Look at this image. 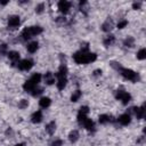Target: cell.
I'll return each mask as SVG.
<instances>
[{
    "label": "cell",
    "mask_w": 146,
    "mask_h": 146,
    "mask_svg": "<svg viewBox=\"0 0 146 146\" xmlns=\"http://www.w3.org/2000/svg\"><path fill=\"white\" fill-rule=\"evenodd\" d=\"M66 75H67V67H66L65 64H62V65L59 66V70H58L57 74H56L57 80H58V79H67Z\"/></svg>",
    "instance_id": "cell-9"
},
{
    "label": "cell",
    "mask_w": 146,
    "mask_h": 146,
    "mask_svg": "<svg viewBox=\"0 0 146 146\" xmlns=\"http://www.w3.org/2000/svg\"><path fill=\"white\" fill-rule=\"evenodd\" d=\"M127 25H128V21L123 19V21H121V22L117 23V29H123V27H125Z\"/></svg>",
    "instance_id": "cell-30"
},
{
    "label": "cell",
    "mask_w": 146,
    "mask_h": 146,
    "mask_svg": "<svg viewBox=\"0 0 146 146\" xmlns=\"http://www.w3.org/2000/svg\"><path fill=\"white\" fill-rule=\"evenodd\" d=\"M80 125H83L87 130H89V131H91V130H94V128H95V123H94V121L91 120V119H89V117H87Z\"/></svg>",
    "instance_id": "cell-12"
},
{
    "label": "cell",
    "mask_w": 146,
    "mask_h": 146,
    "mask_svg": "<svg viewBox=\"0 0 146 146\" xmlns=\"http://www.w3.org/2000/svg\"><path fill=\"white\" fill-rule=\"evenodd\" d=\"M43 78H44V82L47 84H52L55 82V76H54V74L51 72H47Z\"/></svg>",
    "instance_id": "cell-17"
},
{
    "label": "cell",
    "mask_w": 146,
    "mask_h": 146,
    "mask_svg": "<svg viewBox=\"0 0 146 146\" xmlns=\"http://www.w3.org/2000/svg\"><path fill=\"white\" fill-rule=\"evenodd\" d=\"M7 55H8L9 59L13 62V64H15L16 62H18V59H19V52H18V51L11 50V51H9Z\"/></svg>",
    "instance_id": "cell-15"
},
{
    "label": "cell",
    "mask_w": 146,
    "mask_h": 146,
    "mask_svg": "<svg viewBox=\"0 0 146 146\" xmlns=\"http://www.w3.org/2000/svg\"><path fill=\"white\" fill-rule=\"evenodd\" d=\"M123 44H124L125 47H133V44H135V39H133L132 36H128V38L123 41Z\"/></svg>",
    "instance_id": "cell-25"
},
{
    "label": "cell",
    "mask_w": 146,
    "mask_h": 146,
    "mask_svg": "<svg viewBox=\"0 0 146 146\" xmlns=\"http://www.w3.org/2000/svg\"><path fill=\"white\" fill-rule=\"evenodd\" d=\"M43 10H44V5H43V3H39V5L35 7V13H36V14H41Z\"/></svg>",
    "instance_id": "cell-29"
},
{
    "label": "cell",
    "mask_w": 146,
    "mask_h": 146,
    "mask_svg": "<svg viewBox=\"0 0 146 146\" xmlns=\"http://www.w3.org/2000/svg\"><path fill=\"white\" fill-rule=\"evenodd\" d=\"M51 146H63V140L62 139H56L51 143Z\"/></svg>",
    "instance_id": "cell-32"
},
{
    "label": "cell",
    "mask_w": 146,
    "mask_h": 146,
    "mask_svg": "<svg viewBox=\"0 0 146 146\" xmlns=\"http://www.w3.org/2000/svg\"><path fill=\"white\" fill-rule=\"evenodd\" d=\"M117 71H119V73H120L124 79H127V80H129V81H131V82H137V81L139 80V74L136 73L135 71L130 70V68H124V67L121 66Z\"/></svg>",
    "instance_id": "cell-3"
},
{
    "label": "cell",
    "mask_w": 146,
    "mask_h": 146,
    "mask_svg": "<svg viewBox=\"0 0 146 146\" xmlns=\"http://www.w3.org/2000/svg\"><path fill=\"white\" fill-rule=\"evenodd\" d=\"M137 58L140 59V60H143V59L146 58V49H145V48H141V49L137 52Z\"/></svg>",
    "instance_id": "cell-27"
},
{
    "label": "cell",
    "mask_w": 146,
    "mask_h": 146,
    "mask_svg": "<svg viewBox=\"0 0 146 146\" xmlns=\"http://www.w3.org/2000/svg\"><path fill=\"white\" fill-rule=\"evenodd\" d=\"M68 139L71 143H75L79 139V131L78 130H72L68 135Z\"/></svg>",
    "instance_id": "cell-20"
},
{
    "label": "cell",
    "mask_w": 146,
    "mask_h": 146,
    "mask_svg": "<svg viewBox=\"0 0 146 146\" xmlns=\"http://www.w3.org/2000/svg\"><path fill=\"white\" fill-rule=\"evenodd\" d=\"M94 75H95V76L102 75V70H95V71H94Z\"/></svg>",
    "instance_id": "cell-35"
},
{
    "label": "cell",
    "mask_w": 146,
    "mask_h": 146,
    "mask_svg": "<svg viewBox=\"0 0 146 146\" xmlns=\"http://www.w3.org/2000/svg\"><path fill=\"white\" fill-rule=\"evenodd\" d=\"M38 42L36 41H33V42H30L29 44H27V51L29 52H35L36 51V49H38Z\"/></svg>",
    "instance_id": "cell-21"
},
{
    "label": "cell",
    "mask_w": 146,
    "mask_h": 146,
    "mask_svg": "<svg viewBox=\"0 0 146 146\" xmlns=\"http://www.w3.org/2000/svg\"><path fill=\"white\" fill-rule=\"evenodd\" d=\"M23 88H24V90H25L26 92H32V91L36 88V86H35L31 80H27V81H25V83L23 84Z\"/></svg>",
    "instance_id": "cell-13"
},
{
    "label": "cell",
    "mask_w": 146,
    "mask_h": 146,
    "mask_svg": "<svg viewBox=\"0 0 146 146\" xmlns=\"http://www.w3.org/2000/svg\"><path fill=\"white\" fill-rule=\"evenodd\" d=\"M0 54H1V55L7 54V44H5V43L0 44Z\"/></svg>",
    "instance_id": "cell-31"
},
{
    "label": "cell",
    "mask_w": 146,
    "mask_h": 146,
    "mask_svg": "<svg viewBox=\"0 0 146 146\" xmlns=\"http://www.w3.org/2000/svg\"><path fill=\"white\" fill-rule=\"evenodd\" d=\"M114 41H115V36L112 35V34H110V35H107V36L104 39V44H105V46H111V44L114 43Z\"/></svg>",
    "instance_id": "cell-22"
},
{
    "label": "cell",
    "mask_w": 146,
    "mask_h": 146,
    "mask_svg": "<svg viewBox=\"0 0 146 146\" xmlns=\"http://www.w3.org/2000/svg\"><path fill=\"white\" fill-rule=\"evenodd\" d=\"M132 8H133V9H139V8H140V2H135V3H132Z\"/></svg>",
    "instance_id": "cell-34"
},
{
    "label": "cell",
    "mask_w": 146,
    "mask_h": 146,
    "mask_svg": "<svg viewBox=\"0 0 146 146\" xmlns=\"http://www.w3.org/2000/svg\"><path fill=\"white\" fill-rule=\"evenodd\" d=\"M30 80H31V81L36 86V84L41 81V74H40V73H34V74L31 76V79H30Z\"/></svg>",
    "instance_id": "cell-23"
},
{
    "label": "cell",
    "mask_w": 146,
    "mask_h": 146,
    "mask_svg": "<svg viewBox=\"0 0 146 146\" xmlns=\"http://www.w3.org/2000/svg\"><path fill=\"white\" fill-rule=\"evenodd\" d=\"M81 91L80 90H75L74 92H73V95L71 96V102H78L79 100V98L81 97Z\"/></svg>",
    "instance_id": "cell-26"
},
{
    "label": "cell",
    "mask_w": 146,
    "mask_h": 146,
    "mask_svg": "<svg viewBox=\"0 0 146 146\" xmlns=\"http://www.w3.org/2000/svg\"><path fill=\"white\" fill-rule=\"evenodd\" d=\"M115 98L121 100L123 105H127L130 100H131V95L127 91H123V90H117L116 94H115Z\"/></svg>",
    "instance_id": "cell-4"
},
{
    "label": "cell",
    "mask_w": 146,
    "mask_h": 146,
    "mask_svg": "<svg viewBox=\"0 0 146 146\" xmlns=\"http://www.w3.org/2000/svg\"><path fill=\"white\" fill-rule=\"evenodd\" d=\"M117 122H119L120 124H122V125H128V124L131 122V116H130V114L124 113V114L120 115V116L117 117Z\"/></svg>",
    "instance_id": "cell-8"
},
{
    "label": "cell",
    "mask_w": 146,
    "mask_h": 146,
    "mask_svg": "<svg viewBox=\"0 0 146 146\" xmlns=\"http://www.w3.org/2000/svg\"><path fill=\"white\" fill-rule=\"evenodd\" d=\"M108 122H112V116L108 115V114H103L99 116V123L102 124H106Z\"/></svg>",
    "instance_id": "cell-19"
},
{
    "label": "cell",
    "mask_w": 146,
    "mask_h": 146,
    "mask_svg": "<svg viewBox=\"0 0 146 146\" xmlns=\"http://www.w3.org/2000/svg\"><path fill=\"white\" fill-rule=\"evenodd\" d=\"M19 23H21L19 16H17V15H13V16L8 17V26H9L10 29H15V27H17V26L19 25Z\"/></svg>",
    "instance_id": "cell-7"
},
{
    "label": "cell",
    "mask_w": 146,
    "mask_h": 146,
    "mask_svg": "<svg viewBox=\"0 0 146 146\" xmlns=\"http://www.w3.org/2000/svg\"><path fill=\"white\" fill-rule=\"evenodd\" d=\"M112 29H113V21L110 19V18H107V19L102 24V30H103L104 32H110Z\"/></svg>",
    "instance_id": "cell-11"
},
{
    "label": "cell",
    "mask_w": 146,
    "mask_h": 146,
    "mask_svg": "<svg viewBox=\"0 0 146 146\" xmlns=\"http://www.w3.org/2000/svg\"><path fill=\"white\" fill-rule=\"evenodd\" d=\"M73 59L78 64H88L91 62H95L97 59V55L95 52H90L88 50H79L73 55Z\"/></svg>",
    "instance_id": "cell-1"
},
{
    "label": "cell",
    "mask_w": 146,
    "mask_h": 146,
    "mask_svg": "<svg viewBox=\"0 0 146 146\" xmlns=\"http://www.w3.org/2000/svg\"><path fill=\"white\" fill-rule=\"evenodd\" d=\"M42 33V27L41 26H38V25H34V26H29V27H25L23 31H22V39L23 40H29L31 39L32 36L34 35H38Z\"/></svg>",
    "instance_id": "cell-2"
},
{
    "label": "cell",
    "mask_w": 146,
    "mask_h": 146,
    "mask_svg": "<svg viewBox=\"0 0 146 146\" xmlns=\"http://www.w3.org/2000/svg\"><path fill=\"white\" fill-rule=\"evenodd\" d=\"M55 130H56V123H55V121H51V122H49V123L46 125V131H47L49 135H52V133L55 132Z\"/></svg>",
    "instance_id": "cell-18"
},
{
    "label": "cell",
    "mask_w": 146,
    "mask_h": 146,
    "mask_svg": "<svg viewBox=\"0 0 146 146\" xmlns=\"http://www.w3.org/2000/svg\"><path fill=\"white\" fill-rule=\"evenodd\" d=\"M70 8H71V2H70V1L60 0V1L58 2V9H59L60 13H63V14H67L68 10H70Z\"/></svg>",
    "instance_id": "cell-6"
},
{
    "label": "cell",
    "mask_w": 146,
    "mask_h": 146,
    "mask_svg": "<svg viewBox=\"0 0 146 146\" xmlns=\"http://www.w3.org/2000/svg\"><path fill=\"white\" fill-rule=\"evenodd\" d=\"M32 66H33V62L31 59H23L17 64V67L22 71H29Z\"/></svg>",
    "instance_id": "cell-5"
},
{
    "label": "cell",
    "mask_w": 146,
    "mask_h": 146,
    "mask_svg": "<svg viewBox=\"0 0 146 146\" xmlns=\"http://www.w3.org/2000/svg\"><path fill=\"white\" fill-rule=\"evenodd\" d=\"M42 91H43V90H42L41 88H35V89L32 91V95H33V96H39Z\"/></svg>",
    "instance_id": "cell-33"
},
{
    "label": "cell",
    "mask_w": 146,
    "mask_h": 146,
    "mask_svg": "<svg viewBox=\"0 0 146 146\" xmlns=\"http://www.w3.org/2000/svg\"><path fill=\"white\" fill-rule=\"evenodd\" d=\"M31 121H32L33 123H39V122H41V121H42V112H41V111L34 112V113L32 114V116H31Z\"/></svg>",
    "instance_id": "cell-14"
},
{
    "label": "cell",
    "mask_w": 146,
    "mask_h": 146,
    "mask_svg": "<svg viewBox=\"0 0 146 146\" xmlns=\"http://www.w3.org/2000/svg\"><path fill=\"white\" fill-rule=\"evenodd\" d=\"M29 106V102L26 99H22L19 103H18V107L19 108H26Z\"/></svg>",
    "instance_id": "cell-28"
},
{
    "label": "cell",
    "mask_w": 146,
    "mask_h": 146,
    "mask_svg": "<svg viewBox=\"0 0 146 146\" xmlns=\"http://www.w3.org/2000/svg\"><path fill=\"white\" fill-rule=\"evenodd\" d=\"M57 22L58 23H64L65 22V17H58L57 18Z\"/></svg>",
    "instance_id": "cell-36"
},
{
    "label": "cell",
    "mask_w": 146,
    "mask_h": 146,
    "mask_svg": "<svg viewBox=\"0 0 146 146\" xmlns=\"http://www.w3.org/2000/svg\"><path fill=\"white\" fill-rule=\"evenodd\" d=\"M7 3H8V1H0V5H2V6L7 5Z\"/></svg>",
    "instance_id": "cell-37"
},
{
    "label": "cell",
    "mask_w": 146,
    "mask_h": 146,
    "mask_svg": "<svg viewBox=\"0 0 146 146\" xmlns=\"http://www.w3.org/2000/svg\"><path fill=\"white\" fill-rule=\"evenodd\" d=\"M39 104H40V106H41L42 108H47V107H49V106H50L51 100H50V98H49V97H42V98H40Z\"/></svg>",
    "instance_id": "cell-16"
},
{
    "label": "cell",
    "mask_w": 146,
    "mask_h": 146,
    "mask_svg": "<svg viewBox=\"0 0 146 146\" xmlns=\"http://www.w3.org/2000/svg\"><path fill=\"white\" fill-rule=\"evenodd\" d=\"M15 146H25V144H23V143H21V144H16Z\"/></svg>",
    "instance_id": "cell-38"
},
{
    "label": "cell",
    "mask_w": 146,
    "mask_h": 146,
    "mask_svg": "<svg viewBox=\"0 0 146 146\" xmlns=\"http://www.w3.org/2000/svg\"><path fill=\"white\" fill-rule=\"evenodd\" d=\"M135 112V115L137 116V119H143L145 115V105H141L140 107H133L132 108Z\"/></svg>",
    "instance_id": "cell-10"
},
{
    "label": "cell",
    "mask_w": 146,
    "mask_h": 146,
    "mask_svg": "<svg viewBox=\"0 0 146 146\" xmlns=\"http://www.w3.org/2000/svg\"><path fill=\"white\" fill-rule=\"evenodd\" d=\"M66 82H67V79H58L57 80V88L58 90H63L66 86Z\"/></svg>",
    "instance_id": "cell-24"
}]
</instances>
